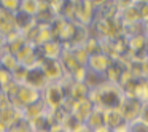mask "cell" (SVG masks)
<instances>
[{"label": "cell", "mask_w": 148, "mask_h": 132, "mask_svg": "<svg viewBox=\"0 0 148 132\" xmlns=\"http://www.w3.org/2000/svg\"><path fill=\"white\" fill-rule=\"evenodd\" d=\"M89 100L94 108L102 111H112V110H119L124 96L116 84H102L100 88L89 92Z\"/></svg>", "instance_id": "cell-1"}, {"label": "cell", "mask_w": 148, "mask_h": 132, "mask_svg": "<svg viewBox=\"0 0 148 132\" xmlns=\"http://www.w3.org/2000/svg\"><path fill=\"white\" fill-rule=\"evenodd\" d=\"M65 99V91L62 88V83L61 81H56V83H49L45 89L42 91V100L43 103L46 105L48 110H59L62 108Z\"/></svg>", "instance_id": "cell-2"}, {"label": "cell", "mask_w": 148, "mask_h": 132, "mask_svg": "<svg viewBox=\"0 0 148 132\" xmlns=\"http://www.w3.org/2000/svg\"><path fill=\"white\" fill-rule=\"evenodd\" d=\"M21 83L42 92V91L49 84V80H48V77L45 75V72L42 70V67L35 64V65H32V67L26 68V73H24V78H23Z\"/></svg>", "instance_id": "cell-3"}, {"label": "cell", "mask_w": 148, "mask_h": 132, "mask_svg": "<svg viewBox=\"0 0 148 132\" xmlns=\"http://www.w3.org/2000/svg\"><path fill=\"white\" fill-rule=\"evenodd\" d=\"M37 65L42 67V70L45 72V75L48 77L49 83H56V81H61V78L65 77V72L62 68V64L59 59H48V57H42L40 56Z\"/></svg>", "instance_id": "cell-4"}, {"label": "cell", "mask_w": 148, "mask_h": 132, "mask_svg": "<svg viewBox=\"0 0 148 132\" xmlns=\"http://www.w3.org/2000/svg\"><path fill=\"white\" fill-rule=\"evenodd\" d=\"M14 32H18L16 24H14V13H10L0 7V35L7 38Z\"/></svg>", "instance_id": "cell-5"}, {"label": "cell", "mask_w": 148, "mask_h": 132, "mask_svg": "<svg viewBox=\"0 0 148 132\" xmlns=\"http://www.w3.org/2000/svg\"><path fill=\"white\" fill-rule=\"evenodd\" d=\"M23 118H24L23 111L14 108V107H11V105L7 107V108H3V110H0V126H3L7 131Z\"/></svg>", "instance_id": "cell-6"}, {"label": "cell", "mask_w": 148, "mask_h": 132, "mask_svg": "<svg viewBox=\"0 0 148 132\" xmlns=\"http://www.w3.org/2000/svg\"><path fill=\"white\" fill-rule=\"evenodd\" d=\"M108 65H110V59L102 53H94L88 59V70H92L100 75H103L108 70Z\"/></svg>", "instance_id": "cell-7"}, {"label": "cell", "mask_w": 148, "mask_h": 132, "mask_svg": "<svg viewBox=\"0 0 148 132\" xmlns=\"http://www.w3.org/2000/svg\"><path fill=\"white\" fill-rule=\"evenodd\" d=\"M64 46H62L61 42H58V40H49L48 43H45V45H42L38 48V53L42 57H48V59H59L62 56V53H64Z\"/></svg>", "instance_id": "cell-8"}, {"label": "cell", "mask_w": 148, "mask_h": 132, "mask_svg": "<svg viewBox=\"0 0 148 132\" xmlns=\"http://www.w3.org/2000/svg\"><path fill=\"white\" fill-rule=\"evenodd\" d=\"M7 132H34V131H32L30 122L27 121V119L23 118V119H19V121H18L14 126H11Z\"/></svg>", "instance_id": "cell-9"}, {"label": "cell", "mask_w": 148, "mask_h": 132, "mask_svg": "<svg viewBox=\"0 0 148 132\" xmlns=\"http://www.w3.org/2000/svg\"><path fill=\"white\" fill-rule=\"evenodd\" d=\"M138 119H140L143 124L148 126V102H145L143 105H142V110H140V116H138Z\"/></svg>", "instance_id": "cell-10"}, {"label": "cell", "mask_w": 148, "mask_h": 132, "mask_svg": "<svg viewBox=\"0 0 148 132\" xmlns=\"http://www.w3.org/2000/svg\"><path fill=\"white\" fill-rule=\"evenodd\" d=\"M0 132H7V129H5L3 126H0Z\"/></svg>", "instance_id": "cell-11"}, {"label": "cell", "mask_w": 148, "mask_h": 132, "mask_svg": "<svg viewBox=\"0 0 148 132\" xmlns=\"http://www.w3.org/2000/svg\"><path fill=\"white\" fill-rule=\"evenodd\" d=\"M54 132H67V131H64V129H58V131H54Z\"/></svg>", "instance_id": "cell-12"}, {"label": "cell", "mask_w": 148, "mask_h": 132, "mask_svg": "<svg viewBox=\"0 0 148 132\" xmlns=\"http://www.w3.org/2000/svg\"><path fill=\"white\" fill-rule=\"evenodd\" d=\"M0 92H2V89H0Z\"/></svg>", "instance_id": "cell-13"}]
</instances>
